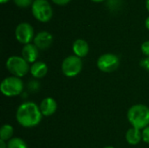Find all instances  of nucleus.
Listing matches in <instances>:
<instances>
[{"mask_svg": "<svg viewBox=\"0 0 149 148\" xmlns=\"http://www.w3.org/2000/svg\"><path fill=\"white\" fill-rule=\"evenodd\" d=\"M17 121L20 126L25 128L37 126L41 120L42 113L39 106L33 102H24L21 104L16 113Z\"/></svg>", "mask_w": 149, "mask_h": 148, "instance_id": "nucleus-1", "label": "nucleus"}, {"mask_svg": "<svg viewBox=\"0 0 149 148\" xmlns=\"http://www.w3.org/2000/svg\"><path fill=\"white\" fill-rule=\"evenodd\" d=\"M127 120L133 127L144 129L149 125V108L142 104L131 106L127 112Z\"/></svg>", "mask_w": 149, "mask_h": 148, "instance_id": "nucleus-2", "label": "nucleus"}, {"mask_svg": "<svg viewBox=\"0 0 149 148\" xmlns=\"http://www.w3.org/2000/svg\"><path fill=\"white\" fill-rule=\"evenodd\" d=\"M24 89V83L18 77L10 76L5 78L1 85L0 91L6 97H15L19 95Z\"/></svg>", "mask_w": 149, "mask_h": 148, "instance_id": "nucleus-3", "label": "nucleus"}, {"mask_svg": "<svg viewBox=\"0 0 149 148\" xmlns=\"http://www.w3.org/2000/svg\"><path fill=\"white\" fill-rule=\"evenodd\" d=\"M6 68L15 77H24L28 73V62L20 56H11L6 61Z\"/></svg>", "mask_w": 149, "mask_h": 148, "instance_id": "nucleus-4", "label": "nucleus"}, {"mask_svg": "<svg viewBox=\"0 0 149 148\" xmlns=\"http://www.w3.org/2000/svg\"><path fill=\"white\" fill-rule=\"evenodd\" d=\"M31 11L34 17L43 23L48 22L52 17V8L47 0H34Z\"/></svg>", "mask_w": 149, "mask_h": 148, "instance_id": "nucleus-5", "label": "nucleus"}, {"mask_svg": "<svg viewBox=\"0 0 149 148\" xmlns=\"http://www.w3.org/2000/svg\"><path fill=\"white\" fill-rule=\"evenodd\" d=\"M83 68V63L80 58L76 55H71L66 57L61 65V70L65 76L68 78H73L80 73Z\"/></svg>", "mask_w": 149, "mask_h": 148, "instance_id": "nucleus-6", "label": "nucleus"}, {"mask_svg": "<svg viewBox=\"0 0 149 148\" xmlns=\"http://www.w3.org/2000/svg\"><path fill=\"white\" fill-rule=\"evenodd\" d=\"M120 65V59L117 55L113 53H105L101 55L97 61L98 68L103 72H113Z\"/></svg>", "mask_w": 149, "mask_h": 148, "instance_id": "nucleus-7", "label": "nucleus"}, {"mask_svg": "<svg viewBox=\"0 0 149 148\" xmlns=\"http://www.w3.org/2000/svg\"><path fill=\"white\" fill-rule=\"evenodd\" d=\"M15 36L17 40L23 44H28L34 39V29L28 23H20L15 30Z\"/></svg>", "mask_w": 149, "mask_h": 148, "instance_id": "nucleus-8", "label": "nucleus"}, {"mask_svg": "<svg viewBox=\"0 0 149 148\" xmlns=\"http://www.w3.org/2000/svg\"><path fill=\"white\" fill-rule=\"evenodd\" d=\"M52 41H53L52 35L45 31H39L38 33H37V35L34 37L33 39L34 44L38 47V49L40 50H45L49 48L52 45Z\"/></svg>", "mask_w": 149, "mask_h": 148, "instance_id": "nucleus-9", "label": "nucleus"}, {"mask_svg": "<svg viewBox=\"0 0 149 148\" xmlns=\"http://www.w3.org/2000/svg\"><path fill=\"white\" fill-rule=\"evenodd\" d=\"M57 107H58V105H57L56 100L51 97L45 98L39 105V109H40L42 115L46 116V117L52 115L56 112Z\"/></svg>", "mask_w": 149, "mask_h": 148, "instance_id": "nucleus-10", "label": "nucleus"}, {"mask_svg": "<svg viewBox=\"0 0 149 148\" xmlns=\"http://www.w3.org/2000/svg\"><path fill=\"white\" fill-rule=\"evenodd\" d=\"M22 57L28 63H35L37 62V58L38 57V49L35 44H25L22 49Z\"/></svg>", "mask_w": 149, "mask_h": 148, "instance_id": "nucleus-11", "label": "nucleus"}, {"mask_svg": "<svg viewBox=\"0 0 149 148\" xmlns=\"http://www.w3.org/2000/svg\"><path fill=\"white\" fill-rule=\"evenodd\" d=\"M72 50L74 54L79 58H84L86 57L89 52V45L87 42L84 39L79 38L74 41L72 44Z\"/></svg>", "mask_w": 149, "mask_h": 148, "instance_id": "nucleus-12", "label": "nucleus"}, {"mask_svg": "<svg viewBox=\"0 0 149 148\" xmlns=\"http://www.w3.org/2000/svg\"><path fill=\"white\" fill-rule=\"evenodd\" d=\"M30 72L31 75L36 79L44 78L48 72V66L45 63L42 61H37L33 63L30 68Z\"/></svg>", "mask_w": 149, "mask_h": 148, "instance_id": "nucleus-13", "label": "nucleus"}, {"mask_svg": "<svg viewBox=\"0 0 149 148\" xmlns=\"http://www.w3.org/2000/svg\"><path fill=\"white\" fill-rule=\"evenodd\" d=\"M142 140V133H141L140 129L135 127H132L127 130L126 133V140L130 145H137Z\"/></svg>", "mask_w": 149, "mask_h": 148, "instance_id": "nucleus-14", "label": "nucleus"}, {"mask_svg": "<svg viewBox=\"0 0 149 148\" xmlns=\"http://www.w3.org/2000/svg\"><path fill=\"white\" fill-rule=\"evenodd\" d=\"M14 133V129L13 127L9 125V124H5L3 126H2L1 130H0V140H10V139H12V135Z\"/></svg>", "mask_w": 149, "mask_h": 148, "instance_id": "nucleus-15", "label": "nucleus"}, {"mask_svg": "<svg viewBox=\"0 0 149 148\" xmlns=\"http://www.w3.org/2000/svg\"><path fill=\"white\" fill-rule=\"evenodd\" d=\"M7 148H28L27 144L20 138H12L7 142Z\"/></svg>", "mask_w": 149, "mask_h": 148, "instance_id": "nucleus-16", "label": "nucleus"}, {"mask_svg": "<svg viewBox=\"0 0 149 148\" xmlns=\"http://www.w3.org/2000/svg\"><path fill=\"white\" fill-rule=\"evenodd\" d=\"M15 4L20 8H25L32 4L34 0H13Z\"/></svg>", "mask_w": 149, "mask_h": 148, "instance_id": "nucleus-17", "label": "nucleus"}, {"mask_svg": "<svg viewBox=\"0 0 149 148\" xmlns=\"http://www.w3.org/2000/svg\"><path fill=\"white\" fill-rule=\"evenodd\" d=\"M141 51L145 56L149 57V40L145 41L141 44Z\"/></svg>", "mask_w": 149, "mask_h": 148, "instance_id": "nucleus-18", "label": "nucleus"}, {"mask_svg": "<svg viewBox=\"0 0 149 148\" xmlns=\"http://www.w3.org/2000/svg\"><path fill=\"white\" fill-rule=\"evenodd\" d=\"M142 140H143L144 142L149 144V126L143 129V132H142Z\"/></svg>", "mask_w": 149, "mask_h": 148, "instance_id": "nucleus-19", "label": "nucleus"}, {"mask_svg": "<svg viewBox=\"0 0 149 148\" xmlns=\"http://www.w3.org/2000/svg\"><path fill=\"white\" fill-rule=\"evenodd\" d=\"M141 66L149 72V57H146L141 61Z\"/></svg>", "mask_w": 149, "mask_h": 148, "instance_id": "nucleus-20", "label": "nucleus"}, {"mask_svg": "<svg viewBox=\"0 0 149 148\" xmlns=\"http://www.w3.org/2000/svg\"><path fill=\"white\" fill-rule=\"evenodd\" d=\"M52 1L58 5H65L70 2V0H52Z\"/></svg>", "mask_w": 149, "mask_h": 148, "instance_id": "nucleus-21", "label": "nucleus"}, {"mask_svg": "<svg viewBox=\"0 0 149 148\" xmlns=\"http://www.w3.org/2000/svg\"><path fill=\"white\" fill-rule=\"evenodd\" d=\"M0 148H7V143L4 140H0Z\"/></svg>", "mask_w": 149, "mask_h": 148, "instance_id": "nucleus-22", "label": "nucleus"}, {"mask_svg": "<svg viewBox=\"0 0 149 148\" xmlns=\"http://www.w3.org/2000/svg\"><path fill=\"white\" fill-rule=\"evenodd\" d=\"M145 25H146V27H147V29L149 30V17L146 19V21H145Z\"/></svg>", "mask_w": 149, "mask_h": 148, "instance_id": "nucleus-23", "label": "nucleus"}, {"mask_svg": "<svg viewBox=\"0 0 149 148\" xmlns=\"http://www.w3.org/2000/svg\"><path fill=\"white\" fill-rule=\"evenodd\" d=\"M146 8H147V10L149 11V0L146 1Z\"/></svg>", "mask_w": 149, "mask_h": 148, "instance_id": "nucleus-24", "label": "nucleus"}, {"mask_svg": "<svg viewBox=\"0 0 149 148\" xmlns=\"http://www.w3.org/2000/svg\"><path fill=\"white\" fill-rule=\"evenodd\" d=\"M9 0H0V2H1V3H7Z\"/></svg>", "mask_w": 149, "mask_h": 148, "instance_id": "nucleus-25", "label": "nucleus"}, {"mask_svg": "<svg viewBox=\"0 0 149 148\" xmlns=\"http://www.w3.org/2000/svg\"><path fill=\"white\" fill-rule=\"evenodd\" d=\"M92 1H93V2H102L104 0H92Z\"/></svg>", "mask_w": 149, "mask_h": 148, "instance_id": "nucleus-26", "label": "nucleus"}, {"mask_svg": "<svg viewBox=\"0 0 149 148\" xmlns=\"http://www.w3.org/2000/svg\"><path fill=\"white\" fill-rule=\"evenodd\" d=\"M104 148H114L113 147H104Z\"/></svg>", "mask_w": 149, "mask_h": 148, "instance_id": "nucleus-27", "label": "nucleus"}]
</instances>
